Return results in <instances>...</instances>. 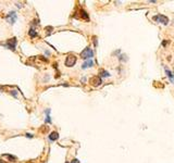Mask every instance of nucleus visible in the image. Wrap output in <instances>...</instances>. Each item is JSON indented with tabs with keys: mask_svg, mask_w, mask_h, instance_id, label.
Masks as SVG:
<instances>
[{
	"mask_svg": "<svg viewBox=\"0 0 174 163\" xmlns=\"http://www.w3.org/2000/svg\"><path fill=\"white\" fill-rule=\"evenodd\" d=\"M94 56V52L93 50L89 48V47H87V48H85L83 51L81 52V58H83V59H90Z\"/></svg>",
	"mask_w": 174,
	"mask_h": 163,
	"instance_id": "nucleus-1",
	"label": "nucleus"
},
{
	"mask_svg": "<svg viewBox=\"0 0 174 163\" xmlns=\"http://www.w3.org/2000/svg\"><path fill=\"white\" fill-rule=\"evenodd\" d=\"M76 63V57L74 54H69L67 57V60H65V65L68 67H71Z\"/></svg>",
	"mask_w": 174,
	"mask_h": 163,
	"instance_id": "nucleus-2",
	"label": "nucleus"
},
{
	"mask_svg": "<svg viewBox=\"0 0 174 163\" xmlns=\"http://www.w3.org/2000/svg\"><path fill=\"white\" fill-rule=\"evenodd\" d=\"M101 83H102V81H101V78L99 77V76H94V77H92L89 79V84L92 86H94V87L100 86Z\"/></svg>",
	"mask_w": 174,
	"mask_h": 163,
	"instance_id": "nucleus-3",
	"label": "nucleus"
},
{
	"mask_svg": "<svg viewBox=\"0 0 174 163\" xmlns=\"http://www.w3.org/2000/svg\"><path fill=\"white\" fill-rule=\"evenodd\" d=\"M154 20H155V21H157L158 23H162V24H164V25L169 23V19H168L166 16L162 15V14H159V15L154 16Z\"/></svg>",
	"mask_w": 174,
	"mask_h": 163,
	"instance_id": "nucleus-4",
	"label": "nucleus"
},
{
	"mask_svg": "<svg viewBox=\"0 0 174 163\" xmlns=\"http://www.w3.org/2000/svg\"><path fill=\"white\" fill-rule=\"evenodd\" d=\"M7 45H8V47L11 49V50H15V45H16V38L13 37L9 39L8 41H7Z\"/></svg>",
	"mask_w": 174,
	"mask_h": 163,
	"instance_id": "nucleus-5",
	"label": "nucleus"
},
{
	"mask_svg": "<svg viewBox=\"0 0 174 163\" xmlns=\"http://www.w3.org/2000/svg\"><path fill=\"white\" fill-rule=\"evenodd\" d=\"M15 19H16L15 13H14V12H11V13H9V15H8V21L10 22L11 24H13L14 22H15Z\"/></svg>",
	"mask_w": 174,
	"mask_h": 163,
	"instance_id": "nucleus-6",
	"label": "nucleus"
},
{
	"mask_svg": "<svg viewBox=\"0 0 174 163\" xmlns=\"http://www.w3.org/2000/svg\"><path fill=\"white\" fill-rule=\"evenodd\" d=\"M58 138H59V134H58L57 132H52L49 135V139L50 140H57Z\"/></svg>",
	"mask_w": 174,
	"mask_h": 163,
	"instance_id": "nucleus-7",
	"label": "nucleus"
},
{
	"mask_svg": "<svg viewBox=\"0 0 174 163\" xmlns=\"http://www.w3.org/2000/svg\"><path fill=\"white\" fill-rule=\"evenodd\" d=\"M93 61L92 60H88V61H86V62L83 64V68H86V67H88V66H93Z\"/></svg>",
	"mask_w": 174,
	"mask_h": 163,
	"instance_id": "nucleus-8",
	"label": "nucleus"
},
{
	"mask_svg": "<svg viewBox=\"0 0 174 163\" xmlns=\"http://www.w3.org/2000/svg\"><path fill=\"white\" fill-rule=\"evenodd\" d=\"M28 34H30L31 37H36V36H37V33H36L34 30H31L30 32H28Z\"/></svg>",
	"mask_w": 174,
	"mask_h": 163,
	"instance_id": "nucleus-9",
	"label": "nucleus"
},
{
	"mask_svg": "<svg viewBox=\"0 0 174 163\" xmlns=\"http://www.w3.org/2000/svg\"><path fill=\"white\" fill-rule=\"evenodd\" d=\"M81 13H82V17H83V19H88V15H87V13L85 12V11L84 10H81Z\"/></svg>",
	"mask_w": 174,
	"mask_h": 163,
	"instance_id": "nucleus-10",
	"label": "nucleus"
},
{
	"mask_svg": "<svg viewBox=\"0 0 174 163\" xmlns=\"http://www.w3.org/2000/svg\"><path fill=\"white\" fill-rule=\"evenodd\" d=\"M5 155H6V157H8V158H9V159H10V160L12 161V162H14V161L16 160V159H15V157H12V155H9V154H5Z\"/></svg>",
	"mask_w": 174,
	"mask_h": 163,
	"instance_id": "nucleus-11",
	"label": "nucleus"
},
{
	"mask_svg": "<svg viewBox=\"0 0 174 163\" xmlns=\"http://www.w3.org/2000/svg\"><path fill=\"white\" fill-rule=\"evenodd\" d=\"M100 73H101V75H102V76H109V73H108V72L103 71V70H101V71H100Z\"/></svg>",
	"mask_w": 174,
	"mask_h": 163,
	"instance_id": "nucleus-12",
	"label": "nucleus"
},
{
	"mask_svg": "<svg viewBox=\"0 0 174 163\" xmlns=\"http://www.w3.org/2000/svg\"><path fill=\"white\" fill-rule=\"evenodd\" d=\"M166 74L169 75V77L171 78V81H173V75H172V73H171V72H170L169 70H166Z\"/></svg>",
	"mask_w": 174,
	"mask_h": 163,
	"instance_id": "nucleus-13",
	"label": "nucleus"
}]
</instances>
